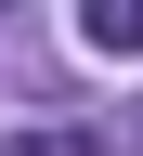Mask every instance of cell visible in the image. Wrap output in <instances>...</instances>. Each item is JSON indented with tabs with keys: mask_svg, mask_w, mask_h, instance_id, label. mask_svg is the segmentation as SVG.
<instances>
[{
	"mask_svg": "<svg viewBox=\"0 0 143 156\" xmlns=\"http://www.w3.org/2000/svg\"><path fill=\"white\" fill-rule=\"evenodd\" d=\"M78 39H91V52H143V0H91Z\"/></svg>",
	"mask_w": 143,
	"mask_h": 156,
	"instance_id": "obj_1",
	"label": "cell"
},
{
	"mask_svg": "<svg viewBox=\"0 0 143 156\" xmlns=\"http://www.w3.org/2000/svg\"><path fill=\"white\" fill-rule=\"evenodd\" d=\"M13 156H91V130H26Z\"/></svg>",
	"mask_w": 143,
	"mask_h": 156,
	"instance_id": "obj_2",
	"label": "cell"
}]
</instances>
